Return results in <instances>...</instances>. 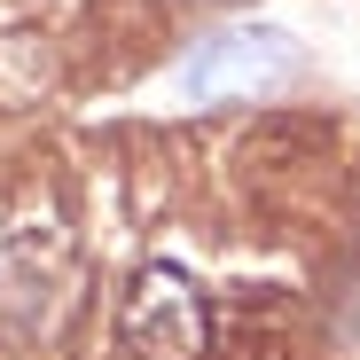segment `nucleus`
Returning a JSON list of instances; mask_svg holds the SVG:
<instances>
[{
	"label": "nucleus",
	"instance_id": "f257e3e1",
	"mask_svg": "<svg viewBox=\"0 0 360 360\" xmlns=\"http://www.w3.org/2000/svg\"><path fill=\"white\" fill-rule=\"evenodd\" d=\"M306 79V47L274 24H227L204 32L180 55V94L196 110H227V102H274Z\"/></svg>",
	"mask_w": 360,
	"mask_h": 360
},
{
	"label": "nucleus",
	"instance_id": "f03ea898",
	"mask_svg": "<svg viewBox=\"0 0 360 360\" xmlns=\"http://www.w3.org/2000/svg\"><path fill=\"white\" fill-rule=\"evenodd\" d=\"M126 345L141 360H204L212 345V306L204 290L180 274V266H141L134 290H126V314H117Z\"/></svg>",
	"mask_w": 360,
	"mask_h": 360
}]
</instances>
